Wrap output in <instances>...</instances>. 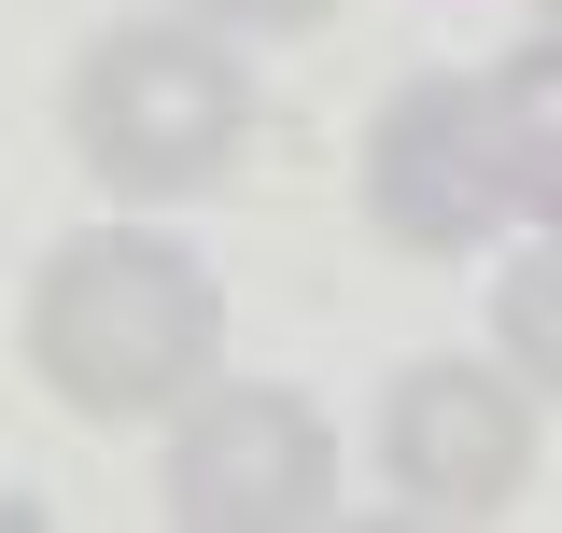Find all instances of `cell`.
<instances>
[{
    "instance_id": "1",
    "label": "cell",
    "mask_w": 562,
    "mask_h": 533,
    "mask_svg": "<svg viewBox=\"0 0 562 533\" xmlns=\"http://www.w3.org/2000/svg\"><path fill=\"white\" fill-rule=\"evenodd\" d=\"M29 379L85 421H169L225 365V295L155 225H85L29 266Z\"/></svg>"
},
{
    "instance_id": "2",
    "label": "cell",
    "mask_w": 562,
    "mask_h": 533,
    "mask_svg": "<svg viewBox=\"0 0 562 533\" xmlns=\"http://www.w3.org/2000/svg\"><path fill=\"white\" fill-rule=\"evenodd\" d=\"M239 140H254V70H239V29L211 14H127L70 57V155L127 211L225 183Z\"/></svg>"
},
{
    "instance_id": "3",
    "label": "cell",
    "mask_w": 562,
    "mask_h": 533,
    "mask_svg": "<svg viewBox=\"0 0 562 533\" xmlns=\"http://www.w3.org/2000/svg\"><path fill=\"white\" fill-rule=\"evenodd\" d=\"M169 520L183 533H310L338 506V435L310 394H268V379H198L169 407Z\"/></svg>"
},
{
    "instance_id": "4",
    "label": "cell",
    "mask_w": 562,
    "mask_h": 533,
    "mask_svg": "<svg viewBox=\"0 0 562 533\" xmlns=\"http://www.w3.org/2000/svg\"><path fill=\"white\" fill-rule=\"evenodd\" d=\"M380 491L408 520H506L535 491V394L506 379V351H422L380 379Z\"/></svg>"
},
{
    "instance_id": "5",
    "label": "cell",
    "mask_w": 562,
    "mask_h": 533,
    "mask_svg": "<svg viewBox=\"0 0 562 533\" xmlns=\"http://www.w3.org/2000/svg\"><path fill=\"white\" fill-rule=\"evenodd\" d=\"M366 225L394 253H492L506 169H492V70H408L366 127Z\"/></svg>"
},
{
    "instance_id": "6",
    "label": "cell",
    "mask_w": 562,
    "mask_h": 533,
    "mask_svg": "<svg viewBox=\"0 0 562 533\" xmlns=\"http://www.w3.org/2000/svg\"><path fill=\"white\" fill-rule=\"evenodd\" d=\"M492 169H506V211L562 239V29L492 70Z\"/></svg>"
},
{
    "instance_id": "7",
    "label": "cell",
    "mask_w": 562,
    "mask_h": 533,
    "mask_svg": "<svg viewBox=\"0 0 562 533\" xmlns=\"http://www.w3.org/2000/svg\"><path fill=\"white\" fill-rule=\"evenodd\" d=\"M492 351H506V379H520V394L562 407V239H549V253H520L506 281H492Z\"/></svg>"
},
{
    "instance_id": "8",
    "label": "cell",
    "mask_w": 562,
    "mask_h": 533,
    "mask_svg": "<svg viewBox=\"0 0 562 533\" xmlns=\"http://www.w3.org/2000/svg\"><path fill=\"white\" fill-rule=\"evenodd\" d=\"M183 14H211V29H239V43H268V29H324L338 0H183Z\"/></svg>"
},
{
    "instance_id": "9",
    "label": "cell",
    "mask_w": 562,
    "mask_h": 533,
    "mask_svg": "<svg viewBox=\"0 0 562 533\" xmlns=\"http://www.w3.org/2000/svg\"><path fill=\"white\" fill-rule=\"evenodd\" d=\"M549 14H562V0H549Z\"/></svg>"
}]
</instances>
